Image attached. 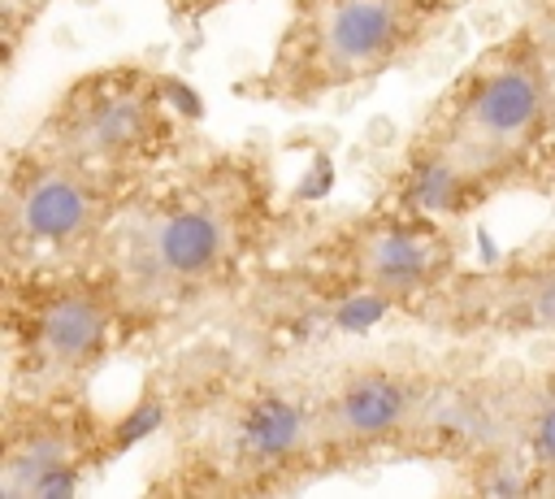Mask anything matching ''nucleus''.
I'll list each match as a JSON object with an SVG mask.
<instances>
[{"label": "nucleus", "mask_w": 555, "mask_h": 499, "mask_svg": "<svg viewBox=\"0 0 555 499\" xmlns=\"http://www.w3.org/2000/svg\"><path fill=\"white\" fill-rule=\"evenodd\" d=\"M455 13L429 0H291L269 61L247 95L312 108L421 56Z\"/></svg>", "instance_id": "nucleus-4"}, {"label": "nucleus", "mask_w": 555, "mask_h": 499, "mask_svg": "<svg viewBox=\"0 0 555 499\" xmlns=\"http://www.w3.org/2000/svg\"><path fill=\"white\" fill-rule=\"evenodd\" d=\"M512 447L533 477V495H555V364L516 373Z\"/></svg>", "instance_id": "nucleus-12"}, {"label": "nucleus", "mask_w": 555, "mask_h": 499, "mask_svg": "<svg viewBox=\"0 0 555 499\" xmlns=\"http://www.w3.org/2000/svg\"><path fill=\"white\" fill-rule=\"evenodd\" d=\"M117 451L121 430L87 391H4L0 499H69Z\"/></svg>", "instance_id": "nucleus-10"}, {"label": "nucleus", "mask_w": 555, "mask_h": 499, "mask_svg": "<svg viewBox=\"0 0 555 499\" xmlns=\"http://www.w3.org/2000/svg\"><path fill=\"white\" fill-rule=\"evenodd\" d=\"M421 321L464 347L555 334V239L520 247L490 269H460Z\"/></svg>", "instance_id": "nucleus-11"}, {"label": "nucleus", "mask_w": 555, "mask_h": 499, "mask_svg": "<svg viewBox=\"0 0 555 499\" xmlns=\"http://www.w3.org/2000/svg\"><path fill=\"white\" fill-rule=\"evenodd\" d=\"M139 191V182L104 174L35 135L22 148H9L0 187L4 273H48L100 260Z\"/></svg>", "instance_id": "nucleus-7"}, {"label": "nucleus", "mask_w": 555, "mask_h": 499, "mask_svg": "<svg viewBox=\"0 0 555 499\" xmlns=\"http://www.w3.org/2000/svg\"><path fill=\"white\" fill-rule=\"evenodd\" d=\"M551 152H555V148H551Z\"/></svg>", "instance_id": "nucleus-16"}, {"label": "nucleus", "mask_w": 555, "mask_h": 499, "mask_svg": "<svg viewBox=\"0 0 555 499\" xmlns=\"http://www.w3.org/2000/svg\"><path fill=\"white\" fill-rule=\"evenodd\" d=\"M429 4H438V9H447V13H460V9H468L473 0H429Z\"/></svg>", "instance_id": "nucleus-15"}, {"label": "nucleus", "mask_w": 555, "mask_h": 499, "mask_svg": "<svg viewBox=\"0 0 555 499\" xmlns=\"http://www.w3.org/2000/svg\"><path fill=\"white\" fill-rule=\"evenodd\" d=\"M182 82L143 61H108L74 74L30 130L104 174L147 187L195 152V121L178 104Z\"/></svg>", "instance_id": "nucleus-6"}, {"label": "nucleus", "mask_w": 555, "mask_h": 499, "mask_svg": "<svg viewBox=\"0 0 555 499\" xmlns=\"http://www.w3.org/2000/svg\"><path fill=\"white\" fill-rule=\"evenodd\" d=\"M442 356L386 347L317 373V434L325 473L408 460L412 430L438 382Z\"/></svg>", "instance_id": "nucleus-9"}, {"label": "nucleus", "mask_w": 555, "mask_h": 499, "mask_svg": "<svg viewBox=\"0 0 555 499\" xmlns=\"http://www.w3.org/2000/svg\"><path fill=\"white\" fill-rule=\"evenodd\" d=\"M143 334V317L104 260L48 273H4L9 391H91V382Z\"/></svg>", "instance_id": "nucleus-5"}, {"label": "nucleus", "mask_w": 555, "mask_h": 499, "mask_svg": "<svg viewBox=\"0 0 555 499\" xmlns=\"http://www.w3.org/2000/svg\"><path fill=\"white\" fill-rule=\"evenodd\" d=\"M264 148H208L156 174L104 243V265L147 330L178 325L256 282L286 230Z\"/></svg>", "instance_id": "nucleus-1"}, {"label": "nucleus", "mask_w": 555, "mask_h": 499, "mask_svg": "<svg viewBox=\"0 0 555 499\" xmlns=\"http://www.w3.org/2000/svg\"><path fill=\"white\" fill-rule=\"evenodd\" d=\"M520 26L529 30V39L542 48V56H546V65L555 69V0H538L525 17H520Z\"/></svg>", "instance_id": "nucleus-13"}, {"label": "nucleus", "mask_w": 555, "mask_h": 499, "mask_svg": "<svg viewBox=\"0 0 555 499\" xmlns=\"http://www.w3.org/2000/svg\"><path fill=\"white\" fill-rule=\"evenodd\" d=\"M555 148V69L525 26L486 43L408 135L382 200L460 221L520 187Z\"/></svg>", "instance_id": "nucleus-3"}, {"label": "nucleus", "mask_w": 555, "mask_h": 499, "mask_svg": "<svg viewBox=\"0 0 555 499\" xmlns=\"http://www.w3.org/2000/svg\"><path fill=\"white\" fill-rule=\"evenodd\" d=\"M43 4H48V0H4V13H9V48H13V35H17V17H22V13L39 17Z\"/></svg>", "instance_id": "nucleus-14"}, {"label": "nucleus", "mask_w": 555, "mask_h": 499, "mask_svg": "<svg viewBox=\"0 0 555 499\" xmlns=\"http://www.w3.org/2000/svg\"><path fill=\"white\" fill-rule=\"evenodd\" d=\"M460 256L464 243L451 221L377 200L373 208L325 221L299 265L377 312L421 317V308L464 269Z\"/></svg>", "instance_id": "nucleus-8"}, {"label": "nucleus", "mask_w": 555, "mask_h": 499, "mask_svg": "<svg viewBox=\"0 0 555 499\" xmlns=\"http://www.w3.org/2000/svg\"><path fill=\"white\" fill-rule=\"evenodd\" d=\"M147 412L165 434L156 495H282L325 477L317 378L273 351H204L147 391Z\"/></svg>", "instance_id": "nucleus-2"}]
</instances>
